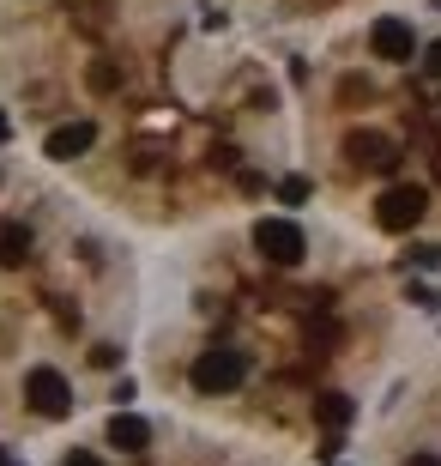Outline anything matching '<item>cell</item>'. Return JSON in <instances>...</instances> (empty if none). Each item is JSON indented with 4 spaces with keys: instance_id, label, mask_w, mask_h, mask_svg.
<instances>
[{
    "instance_id": "cell-15",
    "label": "cell",
    "mask_w": 441,
    "mask_h": 466,
    "mask_svg": "<svg viewBox=\"0 0 441 466\" xmlns=\"http://www.w3.org/2000/svg\"><path fill=\"white\" fill-rule=\"evenodd\" d=\"M115 86V67H91V91H109Z\"/></svg>"
},
{
    "instance_id": "cell-5",
    "label": "cell",
    "mask_w": 441,
    "mask_h": 466,
    "mask_svg": "<svg viewBox=\"0 0 441 466\" xmlns=\"http://www.w3.org/2000/svg\"><path fill=\"white\" fill-rule=\"evenodd\" d=\"M345 157L363 164V170H393L399 164V146L387 134H375V127H356V134H345Z\"/></svg>"
},
{
    "instance_id": "cell-19",
    "label": "cell",
    "mask_w": 441,
    "mask_h": 466,
    "mask_svg": "<svg viewBox=\"0 0 441 466\" xmlns=\"http://www.w3.org/2000/svg\"><path fill=\"white\" fill-rule=\"evenodd\" d=\"M0 466H13V461H6V449H0Z\"/></svg>"
},
{
    "instance_id": "cell-1",
    "label": "cell",
    "mask_w": 441,
    "mask_h": 466,
    "mask_svg": "<svg viewBox=\"0 0 441 466\" xmlns=\"http://www.w3.org/2000/svg\"><path fill=\"white\" fill-rule=\"evenodd\" d=\"M248 381V351L236 346H212L194 358V388L200 394H230V388H242Z\"/></svg>"
},
{
    "instance_id": "cell-11",
    "label": "cell",
    "mask_w": 441,
    "mask_h": 466,
    "mask_svg": "<svg viewBox=\"0 0 441 466\" xmlns=\"http://www.w3.org/2000/svg\"><path fill=\"white\" fill-rule=\"evenodd\" d=\"M308 194H315V188H308V176H285V182H278V200H285V207H303Z\"/></svg>"
},
{
    "instance_id": "cell-6",
    "label": "cell",
    "mask_w": 441,
    "mask_h": 466,
    "mask_svg": "<svg viewBox=\"0 0 441 466\" xmlns=\"http://www.w3.org/2000/svg\"><path fill=\"white\" fill-rule=\"evenodd\" d=\"M369 49L381 55V61H411V55H417V36H411L406 18H375Z\"/></svg>"
},
{
    "instance_id": "cell-9",
    "label": "cell",
    "mask_w": 441,
    "mask_h": 466,
    "mask_svg": "<svg viewBox=\"0 0 441 466\" xmlns=\"http://www.w3.org/2000/svg\"><path fill=\"white\" fill-rule=\"evenodd\" d=\"M25 260H31V230L0 225V267H25Z\"/></svg>"
},
{
    "instance_id": "cell-18",
    "label": "cell",
    "mask_w": 441,
    "mask_h": 466,
    "mask_svg": "<svg viewBox=\"0 0 441 466\" xmlns=\"http://www.w3.org/2000/svg\"><path fill=\"white\" fill-rule=\"evenodd\" d=\"M6 139H13V121H6V109H0V146H6Z\"/></svg>"
},
{
    "instance_id": "cell-13",
    "label": "cell",
    "mask_w": 441,
    "mask_h": 466,
    "mask_svg": "<svg viewBox=\"0 0 441 466\" xmlns=\"http://www.w3.org/2000/svg\"><path fill=\"white\" fill-rule=\"evenodd\" d=\"M91 363H97V370H115L121 351H115V346H97V351H91Z\"/></svg>"
},
{
    "instance_id": "cell-7",
    "label": "cell",
    "mask_w": 441,
    "mask_h": 466,
    "mask_svg": "<svg viewBox=\"0 0 441 466\" xmlns=\"http://www.w3.org/2000/svg\"><path fill=\"white\" fill-rule=\"evenodd\" d=\"M91 146H97V121H67V127H55V134L43 139V152H49L55 164H73V157H85Z\"/></svg>"
},
{
    "instance_id": "cell-17",
    "label": "cell",
    "mask_w": 441,
    "mask_h": 466,
    "mask_svg": "<svg viewBox=\"0 0 441 466\" xmlns=\"http://www.w3.org/2000/svg\"><path fill=\"white\" fill-rule=\"evenodd\" d=\"M406 466H441V454H411Z\"/></svg>"
},
{
    "instance_id": "cell-3",
    "label": "cell",
    "mask_w": 441,
    "mask_h": 466,
    "mask_svg": "<svg viewBox=\"0 0 441 466\" xmlns=\"http://www.w3.org/2000/svg\"><path fill=\"white\" fill-rule=\"evenodd\" d=\"M255 248L272 260V267H296V260L308 255L303 230L290 225V218H260V225H255Z\"/></svg>"
},
{
    "instance_id": "cell-2",
    "label": "cell",
    "mask_w": 441,
    "mask_h": 466,
    "mask_svg": "<svg viewBox=\"0 0 441 466\" xmlns=\"http://www.w3.org/2000/svg\"><path fill=\"white\" fill-rule=\"evenodd\" d=\"M424 212H429V188H417V182H393V188L375 200V225L381 230H411V225H424Z\"/></svg>"
},
{
    "instance_id": "cell-4",
    "label": "cell",
    "mask_w": 441,
    "mask_h": 466,
    "mask_svg": "<svg viewBox=\"0 0 441 466\" xmlns=\"http://www.w3.org/2000/svg\"><path fill=\"white\" fill-rule=\"evenodd\" d=\"M25 400H31L36 418H67L73 412V388H67L61 370H31L25 376Z\"/></svg>"
},
{
    "instance_id": "cell-12",
    "label": "cell",
    "mask_w": 441,
    "mask_h": 466,
    "mask_svg": "<svg viewBox=\"0 0 441 466\" xmlns=\"http://www.w3.org/2000/svg\"><path fill=\"white\" fill-rule=\"evenodd\" d=\"M411 260H417V267H441V248H436V242H424V248H411Z\"/></svg>"
},
{
    "instance_id": "cell-16",
    "label": "cell",
    "mask_w": 441,
    "mask_h": 466,
    "mask_svg": "<svg viewBox=\"0 0 441 466\" xmlns=\"http://www.w3.org/2000/svg\"><path fill=\"white\" fill-rule=\"evenodd\" d=\"M61 466H103V461H97V454H91V449H73V454H67V461H61Z\"/></svg>"
},
{
    "instance_id": "cell-10",
    "label": "cell",
    "mask_w": 441,
    "mask_h": 466,
    "mask_svg": "<svg viewBox=\"0 0 441 466\" xmlns=\"http://www.w3.org/2000/svg\"><path fill=\"white\" fill-rule=\"evenodd\" d=\"M315 418H321L326 431H345V424L356 418V406H351L345 394H321V400H315Z\"/></svg>"
},
{
    "instance_id": "cell-8",
    "label": "cell",
    "mask_w": 441,
    "mask_h": 466,
    "mask_svg": "<svg viewBox=\"0 0 441 466\" xmlns=\"http://www.w3.org/2000/svg\"><path fill=\"white\" fill-rule=\"evenodd\" d=\"M109 449H121V454L152 449V424H145L139 412H115V418H109Z\"/></svg>"
},
{
    "instance_id": "cell-14",
    "label": "cell",
    "mask_w": 441,
    "mask_h": 466,
    "mask_svg": "<svg viewBox=\"0 0 441 466\" xmlns=\"http://www.w3.org/2000/svg\"><path fill=\"white\" fill-rule=\"evenodd\" d=\"M424 73H429V79H441V43H429V49H424Z\"/></svg>"
}]
</instances>
